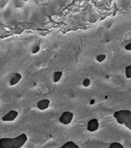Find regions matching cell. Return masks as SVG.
<instances>
[{"label":"cell","instance_id":"7c38bea8","mask_svg":"<svg viewBox=\"0 0 131 148\" xmlns=\"http://www.w3.org/2000/svg\"><path fill=\"white\" fill-rule=\"evenodd\" d=\"M40 49H41L39 45H35L31 49V53L32 54H36L40 51Z\"/></svg>","mask_w":131,"mask_h":148},{"label":"cell","instance_id":"8fae6325","mask_svg":"<svg viewBox=\"0 0 131 148\" xmlns=\"http://www.w3.org/2000/svg\"><path fill=\"white\" fill-rule=\"evenodd\" d=\"M125 75L127 79L131 78V65H128L125 68Z\"/></svg>","mask_w":131,"mask_h":148},{"label":"cell","instance_id":"9a60e30c","mask_svg":"<svg viewBox=\"0 0 131 148\" xmlns=\"http://www.w3.org/2000/svg\"><path fill=\"white\" fill-rule=\"evenodd\" d=\"M124 49H125L126 51H131V43H129V44L126 45L124 46Z\"/></svg>","mask_w":131,"mask_h":148},{"label":"cell","instance_id":"30bf717a","mask_svg":"<svg viewBox=\"0 0 131 148\" xmlns=\"http://www.w3.org/2000/svg\"><path fill=\"white\" fill-rule=\"evenodd\" d=\"M106 58H107V56L105 54H99L96 56V59L98 62L101 63L106 59Z\"/></svg>","mask_w":131,"mask_h":148},{"label":"cell","instance_id":"6da1fadb","mask_svg":"<svg viewBox=\"0 0 131 148\" xmlns=\"http://www.w3.org/2000/svg\"><path fill=\"white\" fill-rule=\"evenodd\" d=\"M27 139V136L26 134L24 133L14 138H1L0 139V147L1 148H22Z\"/></svg>","mask_w":131,"mask_h":148},{"label":"cell","instance_id":"7a4b0ae2","mask_svg":"<svg viewBox=\"0 0 131 148\" xmlns=\"http://www.w3.org/2000/svg\"><path fill=\"white\" fill-rule=\"evenodd\" d=\"M114 118L118 124L124 125L131 131V111L128 110H121L115 111Z\"/></svg>","mask_w":131,"mask_h":148},{"label":"cell","instance_id":"8992f818","mask_svg":"<svg viewBox=\"0 0 131 148\" xmlns=\"http://www.w3.org/2000/svg\"><path fill=\"white\" fill-rule=\"evenodd\" d=\"M50 104V100L47 99H44L37 102V108L40 110H44L48 108Z\"/></svg>","mask_w":131,"mask_h":148},{"label":"cell","instance_id":"9c48e42d","mask_svg":"<svg viewBox=\"0 0 131 148\" xmlns=\"http://www.w3.org/2000/svg\"><path fill=\"white\" fill-rule=\"evenodd\" d=\"M62 76V73L61 71H56L53 74V82L57 83L59 82Z\"/></svg>","mask_w":131,"mask_h":148},{"label":"cell","instance_id":"4fadbf2b","mask_svg":"<svg viewBox=\"0 0 131 148\" xmlns=\"http://www.w3.org/2000/svg\"><path fill=\"white\" fill-rule=\"evenodd\" d=\"M109 148H124L123 146L119 143H112L109 146Z\"/></svg>","mask_w":131,"mask_h":148},{"label":"cell","instance_id":"52a82bcc","mask_svg":"<svg viewBox=\"0 0 131 148\" xmlns=\"http://www.w3.org/2000/svg\"><path fill=\"white\" fill-rule=\"evenodd\" d=\"M21 79H22L21 74L18 73H16L15 74H13L12 77L10 80V85L14 86L20 82Z\"/></svg>","mask_w":131,"mask_h":148},{"label":"cell","instance_id":"5b68a950","mask_svg":"<svg viewBox=\"0 0 131 148\" xmlns=\"http://www.w3.org/2000/svg\"><path fill=\"white\" fill-rule=\"evenodd\" d=\"M99 128V122L97 119H91L88 122L87 129L90 132H94L97 131Z\"/></svg>","mask_w":131,"mask_h":148},{"label":"cell","instance_id":"ba28073f","mask_svg":"<svg viewBox=\"0 0 131 148\" xmlns=\"http://www.w3.org/2000/svg\"><path fill=\"white\" fill-rule=\"evenodd\" d=\"M61 148H79V147L72 141H69L66 142Z\"/></svg>","mask_w":131,"mask_h":148},{"label":"cell","instance_id":"5bb4252c","mask_svg":"<svg viewBox=\"0 0 131 148\" xmlns=\"http://www.w3.org/2000/svg\"><path fill=\"white\" fill-rule=\"evenodd\" d=\"M90 84H91V80H90L89 79H88V78L85 79L83 80V82H82V85H83V86H85V87H86V88L88 87V86L90 85Z\"/></svg>","mask_w":131,"mask_h":148},{"label":"cell","instance_id":"3957f363","mask_svg":"<svg viewBox=\"0 0 131 148\" xmlns=\"http://www.w3.org/2000/svg\"><path fill=\"white\" fill-rule=\"evenodd\" d=\"M73 119V114L70 111H65L59 118V121L63 125L70 124Z\"/></svg>","mask_w":131,"mask_h":148},{"label":"cell","instance_id":"277c9868","mask_svg":"<svg viewBox=\"0 0 131 148\" xmlns=\"http://www.w3.org/2000/svg\"><path fill=\"white\" fill-rule=\"evenodd\" d=\"M18 111L16 110H10L6 115H5L2 118V120L3 121H13L16 119L17 118L18 115Z\"/></svg>","mask_w":131,"mask_h":148}]
</instances>
